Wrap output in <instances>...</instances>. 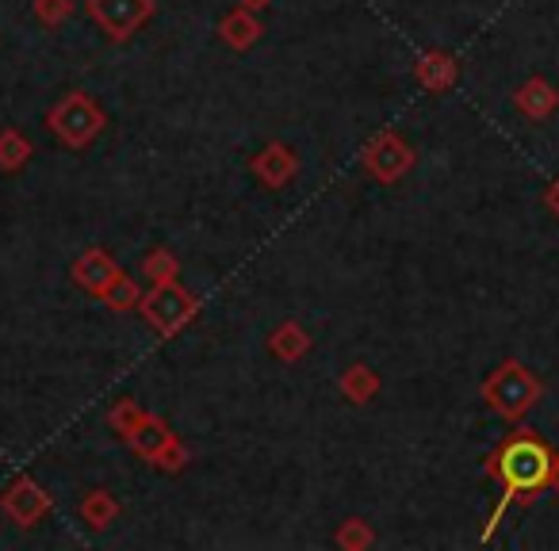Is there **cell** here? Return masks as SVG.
Wrapping results in <instances>:
<instances>
[{"label":"cell","mask_w":559,"mask_h":551,"mask_svg":"<svg viewBox=\"0 0 559 551\" xmlns=\"http://www.w3.org/2000/svg\"><path fill=\"white\" fill-rule=\"evenodd\" d=\"M551 464H556V452L544 436H536L533 429H513L487 459V479H498L502 482V498H498L495 513L487 520V532L483 540L495 536V528L502 525L506 510L513 502H536V498L548 490V479H551Z\"/></svg>","instance_id":"1"},{"label":"cell","mask_w":559,"mask_h":551,"mask_svg":"<svg viewBox=\"0 0 559 551\" xmlns=\"http://www.w3.org/2000/svg\"><path fill=\"white\" fill-rule=\"evenodd\" d=\"M544 395V383L536 380L533 368L521 360H502L495 372L483 380V403L506 421H521Z\"/></svg>","instance_id":"2"},{"label":"cell","mask_w":559,"mask_h":551,"mask_svg":"<svg viewBox=\"0 0 559 551\" xmlns=\"http://www.w3.org/2000/svg\"><path fill=\"white\" fill-rule=\"evenodd\" d=\"M104 123H108V116H104V108L88 93L62 96V100H58L55 108L47 111L50 134H55V139L62 142L66 149H85V146H93V142L100 139Z\"/></svg>","instance_id":"3"},{"label":"cell","mask_w":559,"mask_h":551,"mask_svg":"<svg viewBox=\"0 0 559 551\" xmlns=\"http://www.w3.org/2000/svg\"><path fill=\"white\" fill-rule=\"evenodd\" d=\"M200 311V299L185 288L180 280H162L150 291H142L139 299V314L146 319V326L154 330L157 337H177L188 322Z\"/></svg>","instance_id":"4"},{"label":"cell","mask_w":559,"mask_h":551,"mask_svg":"<svg viewBox=\"0 0 559 551\" xmlns=\"http://www.w3.org/2000/svg\"><path fill=\"white\" fill-rule=\"evenodd\" d=\"M88 16L111 43H123L154 16V0H88Z\"/></svg>","instance_id":"5"},{"label":"cell","mask_w":559,"mask_h":551,"mask_svg":"<svg viewBox=\"0 0 559 551\" xmlns=\"http://www.w3.org/2000/svg\"><path fill=\"white\" fill-rule=\"evenodd\" d=\"M414 161H418V157H414L411 142H403L395 131L376 134L365 146V169L372 172L380 184H399V180L414 169Z\"/></svg>","instance_id":"6"},{"label":"cell","mask_w":559,"mask_h":551,"mask_svg":"<svg viewBox=\"0 0 559 551\" xmlns=\"http://www.w3.org/2000/svg\"><path fill=\"white\" fill-rule=\"evenodd\" d=\"M0 510H4V517L16 528H32L50 513V494L35 479L20 475V479L0 494Z\"/></svg>","instance_id":"7"},{"label":"cell","mask_w":559,"mask_h":551,"mask_svg":"<svg viewBox=\"0 0 559 551\" xmlns=\"http://www.w3.org/2000/svg\"><path fill=\"white\" fill-rule=\"evenodd\" d=\"M70 276H73V284H78L81 291H88V296H96L100 299L104 291L111 288V284L123 276V268L116 264V256L108 253V249H85V253L73 261V268H70Z\"/></svg>","instance_id":"8"},{"label":"cell","mask_w":559,"mask_h":551,"mask_svg":"<svg viewBox=\"0 0 559 551\" xmlns=\"http://www.w3.org/2000/svg\"><path fill=\"white\" fill-rule=\"evenodd\" d=\"M249 169H253V177L261 180L264 188H284V184H292V180H296L299 157H296V149L284 146V142H269V146L253 157V165H249Z\"/></svg>","instance_id":"9"},{"label":"cell","mask_w":559,"mask_h":551,"mask_svg":"<svg viewBox=\"0 0 559 551\" xmlns=\"http://www.w3.org/2000/svg\"><path fill=\"white\" fill-rule=\"evenodd\" d=\"M127 444H131V452H139L142 459H146L150 467H157V459L165 456V452L177 444V433H173L169 426H165L162 418H154V414H146V418L139 421V426L131 429V433L123 436Z\"/></svg>","instance_id":"10"},{"label":"cell","mask_w":559,"mask_h":551,"mask_svg":"<svg viewBox=\"0 0 559 551\" xmlns=\"http://www.w3.org/2000/svg\"><path fill=\"white\" fill-rule=\"evenodd\" d=\"M218 35H223V43L230 50H249L264 35V27H261V20H257L253 9L238 4V9H230L223 20H218Z\"/></svg>","instance_id":"11"},{"label":"cell","mask_w":559,"mask_h":551,"mask_svg":"<svg viewBox=\"0 0 559 551\" xmlns=\"http://www.w3.org/2000/svg\"><path fill=\"white\" fill-rule=\"evenodd\" d=\"M513 104H518L521 116H528V119H548L551 111L559 108V93L544 77H533V81H525V85H521L518 93H513Z\"/></svg>","instance_id":"12"},{"label":"cell","mask_w":559,"mask_h":551,"mask_svg":"<svg viewBox=\"0 0 559 551\" xmlns=\"http://www.w3.org/2000/svg\"><path fill=\"white\" fill-rule=\"evenodd\" d=\"M269 352L276 360H284V364H296V360H304L307 352H311V334H307L299 322H284V326L272 330Z\"/></svg>","instance_id":"13"},{"label":"cell","mask_w":559,"mask_h":551,"mask_svg":"<svg viewBox=\"0 0 559 551\" xmlns=\"http://www.w3.org/2000/svg\"><path fill=\"white\" fill-rule=\"evenodd\" d=\"M456 58L444 55V50H426V55L418 58V81L421 88H429V93H444V88H452V81H456Z\"/></svg>","instance_id":"14"},{"label":"cell","mask_w":559,"mask_h":551,"mask_svg":"<svg viewBox=\"0 0 559 551\" xmlns=\"http://www.w3.org/2000/svg\"><path fill=\"white\" fill-rule=\"evenodd\" d=\"M337 387H342V395L349 398L353 406H365V403H372V398L380 395V375H376L368 364H353V368H345V372H342Z\"/></svg>","instance_id":"15"},{"label":"cell","mask_w":559,"mask_h":551,"mask_svg":"<svg viewBox=\"0 0 559 551\" xmlns=\"http://www.w3.org/2000/svg\"><path fill=\"white\" fill-rule=\"evenodd\" d=\"M27 161H32V142H27V134L16 131V127H4V131H0V169L20 172Z\"/></svg>","instance_id":"16"},{"label":"cell","mask_w":559,"mask_h":551,"mask_svg":"<svg viewBox=\"0 0 559 551\" xmlns=\"http://www.w3.org/2000/svg\"><path fill=\"white\" fill-rule=\"evenodd\" d=\"M81 517H85V525L93 528H108L111 520L119 517V502L111 490H88L85 502H81Z\"/></svg>","instance_id":"17"},{"label":"cell","mask_w":559,"mask_h":551,"mask_svg":"<svg viewBox=\"0 0 559 551\" xmlns=\"http://www.w3.org/2000/svg\"><path fill=\"white\" fill-rule=\"evenodd\" d=\"M180 276V261L173 249H154V253L142 256V280L162 284V280H177Z\"/></svg>","instance_id":"18"},{"label":"cell","mask_w":559,"mask_h":551,"mask_svg":"<svg viewBox=\"0 0 559 551\" xmlns=\"http://www.w3.org/2000/svg\"><path fill=\"white\" fill-rule=\"evenodd\" d=\"M104 307L116 314H127V311H139V299H142V288L134 280H127V276H119L116 284H111L108 291H104Z\"/></svg>","instance_id":"19"},{"label":"cell","mask_w":559,"mask_h":551,"mask_svg":"<svg viewBox=\"0 0 559 551\" xmlns=\"http://www.w3.org/2000/svg\"><path fill=\"white\" fill-rule=\"evenodd\" d=\"M337 548H345V551H365V548H372L376 543V532H372V525L368 520H360V517H349L342 528H337Z\"/></svg>","instance_id":"20"},{"label":"cell","mask_w":559,"mask_h":551,"mask_svg":"<svg viewBox=\"0 0 559 551\" xmlns=\"http://www.w3.org/2000/svg\"><path fill=\"white\" fill-rule=\"evenodd\" d=\"M142 418H146V410H142V403H134V398H119V403L108 410V426L116 429L119 436L131 433V429L139 426Z\"/></svg>","instance_id":"21"},{"label":"cell","mask_w":559,"mask_h":551,"mask_svg":"<svg viewBox=\"0 0 559 551\" xmlns=\"http://www.w3.org/2000/svg\"><path fill=\"white\" fill-rule=\"evenodd\" d=\"M32 12H35V16H39L47 27H58L62 20H70L73 4H70V0H35Z\"/></svg>","instance_id":"22"},{"label":"cell","mask_w":559,"mask_h":551,"mask_svg":"<svg viewBox=\"0 0 559 551\" xmlns=\"http://www.w3.org/2000/svg\"><path fill=\"white\" fill-rule=\"evenodd\" d=\"M544 207H548V211H551V215H556V218H559V177H556V180H551V184H548V188H544Z\"/></svg>","instance_id":"23"},{"label":"cell","mask_w":559,"mask_h":551,"mask_svg":"<svg viewBox=\"0 0 559 551\" xmlns=\"http://www.w3.org/2000/svg\"><path fill=\"white\" fill-rule=\"evenodd\" d=\"M548 490L559 498V452H556V464H551V479H548Z\"/></svg>","instance_id":"24"},{"label":"cell","mask_w":559,"mask_h":551,"mask_svg":"<svg viewBox=\"0 0 559 551\" xmlns=\"http://www.w3.org/2000/svg\"><path fill=\"white\" fill-rule=\"evenodd\" d=\"M238 4H246V9H253V12H261V9H269L272 0H238Z\"/></svg>","instance_id":"25"}]
</instances>
